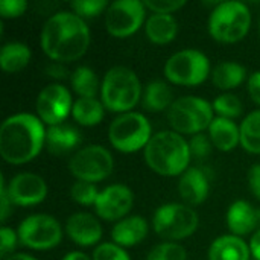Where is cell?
<instances>
[{"label": "cell", "mask_w": 260, "mask_h": 260, "mask_svg": "<svg viewBox=\"0 0 260 260\" xmlns=\"http://www.w3.org/2000/svg\"><path fill=\"white\" fill-rule=\"evenodd\" d=\"M90 29L85 20L72 11L50 15L41 29V49L55 62H70L82 58L90 46Z\"/></svg>", "instance_id": "cell-1"}, {"label": "cell", "mask_w": 260, "mask_h": 260, "mask_svg": "<svg viewBox=\"0 0 260 260\" xmlns=\"http://www.w3.org/2000/svg\"><path fill=\"white\" fill-rule=\"evenodd\" d=\"M46 146V128L38 116L17 113L0 126V155L14 166L32 161Z\"/></svg>", "instance_id": "cell-2"}, {"label": "cell", "mask_w": 260, "mask_h": 260, "mask_svg": "<svg viewBox=\"0 0 260 260\" xmlns=\"http://www.w3.org/2000/svg\"><path fill=\"white\" fill-rule=\"evenodd\" d=\"M143 155L149 169L163 177L183 175L192 158L189 142L175 131L154 134L143 149Z\"/></svg>", "instance_id": "cell-3"}, {"label": "cell", "mask_w": 260, "mask_h": 260, "mask_svg": "<svg viewBox=\"0 0 260 260\" xmlns=\"http://www.w3.org/2000/svg\"><path fill=\"white\" fill-rule=\"evenodd\" d=\"M143 88L134 70L125 66L111 67L101 85V101L111 113H129L142 101Z\"/></svg>", "instance_id": "cell-4"}, {"label": "cell", "mask_w": 260, "mask_h": 260, "mask_svg": "<svg viewBox=\"0 0 260 260\" xmlns=\"http://www.w3.org/2000/svg\"><path fill=\"white\" fill-rule=\"evenodd\" d=\"M210 37L222 44H233L244 40L251 27L250 8L236 0L221 2L209 17Z\"/></svg>", "instance_id": "cell-5"}, {"label": "cell", "mask_w": 260, "mask_h": 260, "mask_svg": "<svg viewBox=\"0 0 260 260\" xmlns=\"http://www.w3.org/2000/svg\"><path fill=\"white\" fill-rule=\"evenodd\" d=\"M213 119L215 111L212 104L198 96L178 98L168 110V120L172 131L178 134H201L209 129Z\"/></svg>", "instance_id": "cell-6"}, {"label": "cell", "mask_w": 260, "mask_h": 260, "mask_svg": "<svg viewBox=\"0 0 260 260\" xmlns=\"http://www.w3.org/2000/svg\"><path fill=\"white\" fill-rule=\"evenodd\" d=\"M152 139V126L142 113L129 111L119 114L108 128V140L114 149L133 154L145 149Z\"/></svg>", "instance_id": "cell-7"}, {"label": "cell", "mask_w": 260, "mask_h": 260, "mask_svg": "<svg viewBox=\"0 0 260 260\" xmlns=\"http://www.w3.org/2000/svg\"><path fill=\"white\" fill-rule=\"evenodd\" d=\"M200 225L198 213L183 203H168L160 206L152 216L154 232L169 241L177 242L190 238Z\"/></svg>", "instance_id": "cell-8"}, {"label": "cell", "mask_w": 260, "mask_h": 260, "mask_svg": "<svg viewBox=\"0 0 260 260\" xmlns=\"http://www.w3.org/2000/svg\"><path fill=\"white\" fill-rule=\"evenodd\" d=\"M163 72L171 84L198 87L210 75V59L201 50L183 49L166 61Z\"/></svg>", "instance_id": "cell-9"}, {"label": "cell", "mask_w": 260, "mask_h": 260, "mask_svg": "<svg viewBox=\"0 0 260 260\" xmlns=\"http://www.w3.org/2000/svg\"><path fill=\"white\" fill-rule=\"evenodd\" d=\"M114 160L111 152L101 145H88L78 149L69 160V171L76 181L99 183L113 172Z\"/></svg>", "instance_id": "cell-10"}, {"label": "cell", "mask_w": 260, "mask_h": 260, "mask_svg": "<svg viewBox=\"0 0 260 260\" xmlns=\"http://www.w3.org/2000/svg\"><path fill=\"white\" fill-rule=\"evenodd\" d=\"M20 244L37 251L58 247L62 239V229L56 218L46 213H35L23 219L17 229Z\"/></svg>", "instance_id": "cell-11"}, {"label": "cell", "mask_w": 260, "mask_h": 260, "mask_svg": "<svg viewBox=\"0 0 260 260\" xmlns=\"http://www.w3.org/2000/svg\"><path fill=\"white\" fill-rule=\"evenodd\" d=\"M146 6L140 0H116L105 11V29L114 38H128L145 23Z\"/></svg>", "instance_id": "cell-12"}, {"label": "cell", "mask_w": 260, "mask_h": 260, "mask_svg": "<svg viewBox=\"0 0 260 260\" xmlns=\"http://www.w3.org/2000/svg\"><path fill=\"white\" fill-rule=\"evenodd\" d=\"M73 104L75 102L69 88L58 82H53L46 85L40 91L35 102L37 116L43 123L49 126L61 125L67 119V116L72 114Z\"/></svg>", "instance_id": "cell-13"}, {"label": "cell", "mask_w": 260, "mask_h": 260, "mask_svg": "<svg viewBox=\"0 0 260 260\" xmlns=\"http://www.w3.org/2000/svg\"><path fill=\"white\" fill-rule=\"evenodd\" d=\"M134 206L133 190L125 184H111L99 192L94 203L96 215L108 222H119L126 218Z\"/></svg>", "instance_id": "cell-14"}, {"label": "cell", "mask_w": 260, "mask_h": 260, "mask_svg": "<svg viewBox=\"0 0 260 260\" xmlns=\"http://www.w3.org/2000/svg\"><path fill=\"white\" fill-rule=\"evenodd\" d=\"M6 192L12 206L32 207L46 200L47 184L37 174L21 172L14 175L9 183H6Z\"/></svg>", "instance_id": "cell-15"}, {"label": "cell", "mask_w": 260, "mask_h": 260, "mask_svg": "<svg viewBox=\"0 0 260 260\" xmlns=\"http://www.w3.org/2000/svg\"><path fill=\"white\" fill-rule=\"evenodd\" d=\"M178 195L186 206H200L203 204L210 192V180L207 172L201 168H189L178 181Z\"/></svg>", "instance_id": "cell-16"}, {"label": "cell", "mask_w": 260, "mask_h": 260, "mask_svg": "<svg viewBox=\"0 0 260 260\" xmlns=\"http://www.w3.org/2000/svg\"><path fill=\"white\" fill-rule=\"evenodd\" d=\"M67 236L79 247H93L102 238V227L96 216L87 212H78L66 221Z\"/></svg>", "instance_id": "cell-17"}, {"label": "cell", "mask_w": 260, "mask_h": 260, "mask_svg": "<svg viewBox=\"0 0 260 260\" xmlns=\"http://www.w3.org/2000/svg\"><path fill=\"white\" fill-rule=\"evenodd\" d=\"M148 222L140 215H131L114 224L111 230V239L122 248L136 247L148 236Z\"/></svg>", "instance_id": "cell-18"}, {"label": "cell", "mask_w": 260, "mask_h": 260, "mask_svg": "<svg viewBox=\"0 0 260 260\" xmlns=\"http://www.w3.org/2000/svg\"><path fill=\"white\" fill-rule=\"evenodd\" d=\"M225 221L232 235L239 238L247 236L259 227L257 209H254L248 201L238 200L229 207Z\"/></svg>", "instance_id": "cell-19"}, {"label": "cell", "mask_w": 260, "mask_h": 260, "mask_svg": "<svg viewBox=\"0 0 260 260\" xmlns=\"http://www.w3.org/2000/svg\"><path fill=\"white\" fill-rule=\"evenodd\" d=\"M209 260H250V244L235 235L216 238L209 248Z\"/></svg>", "instance_id": "cell-20"}, {"label": "cell", "mask_w": 260, "mask_h": 260, "mask_svg": "<svg viewBox=\"0 0 260 260\" xmlns=\"http://www.w3.org/2000/svg\"><path fill=\"white\" fill-rule=\"evenodd\" d=\"M81 143V133L70 125H53L46 129V148L53 155L75 151Z\"/></svg>", "instance_id": "cell-21"}, {"label": "cell", "mask_w": 260, "mask_h": 260, "mask_svg": "<svg viewBox=\"0 0 260 260\" xmlns=\"http://www.w3.org/2000/svg\"><path fill=\"white\" fill-rule=\"evenodd\" d=\"M209 137L216 149L230 152L241 145V126L230 119L215 117L209 126Z\"/></svg>", "instance_id": "cell-22"}, {"label": "cell", "mask_w": 260, "mask_h": 260, "mask_svg": "<svg viewBox=\"0 0 260 260\" xmlns=\"http://www.w3.org/2000/svg\"><path fill=\"white\" fill-rule=\"evenodd\" d=\"M145 34L151 43L165 46L175 40L178 34V23L174 15L151 14L145 23Z\"/></svg>", "instance_id": "cell-23"}, {"label": "cell", "mask_w": 260, "mask_h": 260, "mask_svg": "<svg viewBox=\"0 0 260 260\" xmlns=\"http://www.w3.org/2000/svg\"><path fill=\"white\" fill-rule=\"evenodd\" d=\"M174 104V94L168 82L161 79L151 81L142 94V107L149 113H160L169 110Z\"/></svg>", "instance_id": "cell-24"}, {"label": "cell", "mask_w": 260, "mask_h": 260, "mask_svg": "<svg viewBox=\"0 0 260 260\" xmlns=\"http://www.w3.org/2000/svg\"><path fill=\"white\" fill-rule=\"evenodd\" d=\"M32 52L27 44L20 41H11L0 49V67L6 73L21 72L30 61Z\"/></svg>", "instance_id": "cell-25"}, {"label": "cell", "mask_w": 260, "mask_h": 260, "mask_svg": "<svg viewBox=\"0 0 260 260\" xmlns=\"http://www.w3.org/2000/svg\"><path fill=\"white\" fill-rule=\"evenodd\" d=\"M247 78V69L235 61L219 62L212 72V82L219 90L238 88Z\"/></svg>", "instance_id": "cell-26"}, {"label": "cell", "mask_w": 260, "mask_h": 260, "mask_svg": "<svg viewBox=\"0 0 260 260\" xmlns=\"http://www.w3.org/2000/svg\"><path fill=\"white\" fill-rule=\"evenodd\" d=\"M105 107L96 98H78L72 108V116L82 126H94L104 120Z\"/></svg>", "instance_id": "cell-27"}, {"label": "cell", "mask_w": 260, "mask_h": 260, "mask_svg": "<svg viewBox=\"0 0 260 260\" xmlns=\"http://www.w3.org/2000/svg\"><path fill=\"white\" fill-rule=\"evenodd\" d=\"M70 84L73 91L79 98H96L102 85L96 72L87 66H79L73 70V73L70 75Z\"/></svg>", "instance_id": "cell-28"}, {"label": "cell", "mask_w": 260, "mask_h": 260, "mask_svg": "<svg viewBox=\"0 0 260 260\" xmlns=\"http://www.w3.org/2000/svg\"><path fill=\"white\" fill-rule=\"evenodd\" d=\"M241 146L250 154H260V110L250 113L241 123Z\"/></svg>", "instance_id": "cell-29"}, {"label": "cell", "mask_w": 260, "mask_h": 260, "mask_svg": "<svg viewBox=\"0 0 260 260\" xmlns=\"http://www.w3.org/2000/svg\"><path fill=\"white\" fill-rule=\"evenodd\" d=\"M212 107H213L216 117H224V119H230V120L239 117L244 111V105H242L241 99L232 93H224V94L218 96L213 101Z\"/></svg>", "instance_id": "cell-30"}, {"label": "cell", "mask_w": 260, "mask_h": 260, "mask_svg": "<svg viewBox=\"0 0 260 260\" xmlns=\"http://www.w3.org/2000/svg\"><path fill=\"white\" fill-rule=\"evenodd\" d=\"M146 260H187V251L177 242H163L149 251Z\"/></svg>", "instance_id": "cell-31"}, {"label": "cell", "mask_w": 260, "mask_h": 260, "mask_svg": "<svg viewBox=\"0 0 260 260\" xmlns=\"http://www.w3.org/2000/svg\"><path fill=\"white\" fill-rule=\"evenodd\" d=\"M99 192L96 184L93 183H87V181H76L72 187H70V197L75 203L81 204V206H93L99 197Z\"/></svg>", "instance_id": "cell-32"}, {"label": "cell", "mask_w": 260, "mask_h": 260, "mask_svg": "<svg viewBox=\"0 0 260 260\" xmlns=\"http://www.w3.org/2000/svg\"><path fill=\"white\" fill-rule=\"evenodd\" d=\"M110 3L105 0H76L70 3L72 12L78 17L84 18H93L108 9Z\"/></svg>", "instance_id": "cell-33"}, {"label": "cell", "mask_w": 260, "mask_h": 260, "mask_svg": "<svg viewBox=\"0 0 260 260\" xmlns=\"http://www.w3.org/2000/svg\"><path fill=\"white\" fill-rule=\"evenodd\" d=\"M93 260H131L129 254L126 253L125 248L114 242H104L99 244L93 250Z\"/></svg>", "instance_id": "cell-34"}, {"label": "cell", "mask_w": 260, "mask_h": 260, "mask_svg": "<svg viewBox=\"0 0 260 260\" xmlns=\"http://www.w3.org/2000/svg\"><path fill=\"white\" fill-rule=\"evenodd\" d=\"M212 140L209 136L206 134H195L190 137L189 140V148H190V155L198 158V160H203L206 157L210 155L212 152Z\"/></svg>", "instance_id": "cell-35"}, {"label": "cell", "mask_w": 260, "mask_h": 260, "mask_svg": "<svg viewBox=\"0 0 260 260\" xmlns=\"http://www.w3.org/2000/svg\"><path fill=\"white\" fill-rule=\"evenodd\" d=\"M18 242H20L18 233L15 230H12L11 227L2 225V229H0V257L6 259L8 256L14 254V250Z\"/></svg>", "instance_id": "cell-36"}, {"label": "cell", "mask_w": 260, "mask_h": 260, "mask_svg": "<svg viewBox=\"0 0 260 260\" xmlns=\"http://www.w3.org/2000/svg\"><path fill=\"white\" fill-rule=\"evenodd\" d=\"M143 3L146 9H149L152 14H168V15H172V12H177L186 5L184 0H145Z\"/></svg>", "instance_id": "cell-37"}, {"label": "cell", "mask_w": 260, "mask_h": 260, "mask_svg": "<svg viewBox=\"0 0 260 260\" xmlns=\"http://www.w3.org/2000/svg\"><path fill=\"white\" fill-rule=\"evenodd\" d=\"M27 9L26 0H2L0 2V15L3 18H17L23 15Z\"/></svg>", "instance_id": "cell-38"}, {"label": "cell", "mask_w": 260, "mask_h": 260, "mask_svg": "<svg viewBox=\"0 0 260 260\" xmlns=\"http://www.w3.org/2000/svg\"><path fill=\"white\" fill-rule=\"evenodd\" d=\"M12 210V203L8 197L6 192V183H5V177H0V221L6 222L9 213Z\"/></svg>", "instance_id": "cell-39"}, {"label": "cell", "mask_w": 260, "mask_h": 260, "mask_svg": "<svg viewBox=\"0 0 260 260\" xmlns=\"http://www.w3.org/2000/svg\"><path fill=\"white\" fill-rule=\"evenodd\" d=\"M248 187L256 200L260 201V163L253 165L248 171Z\"/></svg>", "instance_id": "cell-40"}, {"label": "cell", "mask_w": 260, "mask_h": 260, "mask_svg": "<svg viewBox=\"0 0 260 260\" xmlns=\"http://www.w3.org/2000/svg\"><path fill=\"white\" fill-rule=\"evenodd\" d=\"M248 94L251 101L260 107V70L251 73L248 78Z\"/></svg>", "instance_id": "cell-41"}, {"label": "cell", "mask_w": 260, "mask_h": 260, "mask_svg": "<svg viewBox=\"0 0 260 260\" xmlns=\"http://www.w3.org/2000/svg\"><path fill=\"white\" fill-rule=\"evenodd\" d=\"M46 72H47L49 76H52V78H55V79H66V78L69 76L67 69H66L61 62H53V64L47 66V67H46Z\"/></svg>", "instance_id": "cell-42"}, {"label": "cell", "mask_w": 260, "mask_h": 260, "mask_svg": "<svg viewBox=\"0 0 260 260\" xmlns=\"http://www.w3.org/2000/svg\"><path fill=\"white\" fill-rule=\"evenodd\" d=\"M250 251H251V256L256 260H260V229L256 230V233L251 236V241H250Z\"/></svg>", "instance_id": "cell-43"}, {"label": "cell", "mask_w": 260, "mask_h": 260, "mask_svg": "<svg viewBox=\"0 0 260 260\" xmlns=\"http://www.w3.org/2000/svg\"><path fill=\"white\" fill-rule=\"evenodd\" d=\"M62 260H93L90 259L85 253H82V251H70V253H67Z\"/></svg>", "instance_id": "cell-44"}, {"label": "cell", "mask_w": 260, "mask_h": 260, "mask_svg": "<svg viewBox=\"0 0 260 260\" xmlns=\"http://www.w3.org/2000/svg\"><path fill=\"white\" fill-rule=\"evenodd\" d=\"M3 260H37L34 256L30 254H24V253H14L11 256H8L6 259Z\"/></svg>", "instance_id": "cell-45"}, {"label": "cell", "mask_w": 260, "mask_h": 260, "mask_svg": "<svg viewBox=\"0 0 260 260\" xmlns=\"http://www.w3.org/2000/svg\"><path fill=\"white\" fill-rule=\"evenodd\" d=\"M259 34H260V20H259Z\"/></svg>", "instance_id": "cell-46"}]
</instances>
